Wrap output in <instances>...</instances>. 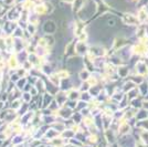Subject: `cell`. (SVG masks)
I'll return each instance as SVG.
<instances>
[{
	"label": "cell",
	"instance_id": "cell-1",
	"mask_svg": "<svg viewBox=\"0 0 148 147\" xmlns=\"http://www.w3.org/2000/svg\"><path fill=\"white\" fill-rule=\"evenodd\" d=\"M42 30L45 34H53L56 31V23L53 20H47L42 25Z\"/></svg>",
	"mask_w": 148,
	"mask_h": 147
},
{
	"label": "cell",
	"instance_id": "cell-2",
	"mask_svg": "<svg viewBox=\"0 0 148 147\" xmlns=\"http://www.w3.org/2000/svg\"><path fill=\"white\" fill-rule=\"evenodd\" d=\"M34 85H36V87L38 89V91H39V93H40V94H43V93L47 92V86H45V82H44L42 79H40V78H39V79L36 81Z\"/></svg>",
	"mask_w": 148,
	"mask_h": 147
},
{
	"label": "cell",
	"instance_id": "cell-7",
	"mask_svg": "<svg viewBox=\"0 0 148 147\" xmlns=\"http://www.w3.org/2000/svg\"><path fill=\"white\" fill-rule=\"evenodd\" d=\"M45 38V40H47V43H48V47H52V45H54V43H56V40H54V38L52 34H45L44 36Z\"/></svg>",
	"mask_w": 148,
	"mask_h": 147
},
{
	"label": "cell",
	"instance_id": "cell-4",
	"mask_svg": "<svg viewBox=\"0 0 148 147\" xmlns=\"http://www.w3.org/2000/svg\"><path fill=\"white\" fill-rule=\"evenodd\" d=\"M28 82H29V81H28V78H27V76H25V78H20V79H19V80L17 81L14 84H16V87H17L18 90H20V91H23Z\"/></svg>",
	"mask_w": 148,
	"mask_h": 147
},
{
	"label": "cell",
	"instance_id": "cell-6",
	"mask_svg": "<svg viewBox=\"0 0 148 147\" xmlns=\"http://www.w3.org/2000/svg\"><path fill=\"white\" fill-rule=\"evenodd\" d=\"M66 93L64 92H58L56 96V101L59 103V105H62L64 102H66Z\"/></svg>",
	"mask_w": 148,
	"mask_h": 147
},
{
	"label": "cell",
	"instance_id": "cell-5",
	"mask_svg": "<svg viewBox=\"0 0 148 147\" xmlns=\"http://www.w3.org/2000/svg\"><path fill=\"white\" fill-rule=\"evenodd\" d=\"M25 137L23 135H16L13 138H11V145L13 146H19V145H22V143L25 142Z\"/></svg>",
	"mask_w": 148,
	"mask_h": 147
},
{
	"label": "cell",
	"instance_id": "cell-3",
	"mask_svg": "<svg viewBox=\"0 0 148 147\" xmlns=\"http://www.w3.org/2000/svg\"><path fill=\"white\" fill-rule=\"evenodd\" d=\"M25 31H27V34H28V36L33 37V36L36 34V32H37V25L28 22V25H25Z\"/></svg>",
	"mask_w": 148,
	"mask_h": 147
}]
</instances>
